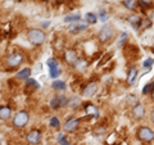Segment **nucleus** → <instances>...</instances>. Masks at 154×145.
Listing matches in <instances>:
<instances>
[{
    "mask_svg": "<svg viewBox=\"0 0 154 145\" xmlns=\"http://www.w3.org/2000/svg\"><path fill=\"white\" fill-rule=\"evenodd\" d=\"M27 40L30 41L32 45L38 46L45 41V33L42 30H38V28H31V30L27 32Z\"/></svg>",
    "mask_w": 154,
    "mask_h": 145,
    "instance_id": "obj_1",
    "label": "nucleus"
},
{
    "mask_svg": "<svg viewBox=\"0 0 154 145\" xmlns=\"http://www.w3.org/2000/svg\"><path fill=\"white\" fill-rule=\"evenodd\" d=\"M28 113L25 112V110H21V112H18L16 116L13 117V126L14 127H18V128H21V127H25L27 122H28Z\"/></svg>",
    "mask_w": 154,
    "mask_h": 145,
    "instance_id": "obj_2",
    "label": "nucleus"
},
{
    "mask_svg": "<svg viewBox=\"0 0 154 145\" xmlns=\"http://www.w3.org/2000/svg\"><path fill=\"white\" fill-rule=\"evenodd\" d=\"M137 137L141 140V141H145V143H150L154 140V132L152 128L143 126L137 130Z\"/></svg>",
    "mask_w": 154,
    "mask_h": 145,
    "instance_id": "obj_3",
    "label": "nucleus"
},
{
    "mask_svg": "<svg viewBox=\"0 0 154 145\" xmlns=\"http://www.w3.org/2000/svg\"><path fill=\"white\" fill-rule=\"evenodd\" d=\"M98 37H99V40L102 41V42L109 41L110 39L113 37V27L110 26V25H105V26L102 28V30L99 31Z\"/></svg>",
    "mask_w": 154,
    "mask_h": 145,
    "instance_id": "obj_4",
    "label": "nucleus"
},
{
    "mask_svg": "<svg viewBox=\"0 0 154 145\" xmlns=\"http://www.w3.org/2000/svg\"><path fill=\"white\" fill-rule=\"evenodd\" d=\"M23 62V55L21 53H12L7 57V64L9 67H18Z\"/></svg>",
    "mask_w": 154,
    "mask_h": 145,
    "instance_id": "obj_5",
    "label": "nucleus"
},
{
    "mask_svg": "<svg viewBox=\"0 0 154 145\" xmlns=\"http://www.w3.org/2000/svg\"><path fill=\"white\" fill-rule=\"evenodd\" d=\"M48 67H49V71H50V77L51 79H57L58 76L60 75V68H59V63L53 59V58H50V59H48L46 62Z\"/></svg>",
    "mask_w": 154,
    "mask_h": 145,
    "instance_id": "obj_6",
    "label": "nucleus"
},
{
    "mask_svg": "<svg viewBox=\"0 0 154 145\" xmlns=\"http://www.w3.org/2000/svg\"><path fill=\"white\" fill-rule=\"evenodd\" d=\"M64 60L71 66H75L76 62L79 60V55H77V51L75 49H67L64 51Z\"/></svg>",
    "mask_w": 154,
    "mask_h": 145,
    "instance_id": "obj_7",
    "label": "nucleus"
},
{
    "mask_svg": "<svg viewBox=\"0 0 154 145\" xmlns=\"http://www.w3.org/2000/svg\"><path fill=\"white\" fill-rule=\"evenodd\" d=\"M68 104V100H67V98H64V96H55V98H53L50 100V105L53 109H59L62 107H66V105Z\"/></svg>",
    "mask_w": 154,
    "mask_h": 145,
    "instance_id": "obj_8",
    "label": "nucleus"
},
{
    "mask_svg": "<svg viewBox=\"0 0 154 145\" xmlns=\"http://www.w3.org/2000/svg\"><path fill=\"white\" fill-rule=\"evenodd\" d=\"M85 30H88V23H84V22H75V23H71L69 27H68V31L71 33H80Z\"/></svg>",
    "mask_w": 154,
    "mask_h": 145,
    "instance_id": "obj_9",
    "label": "nucleus"
},
{
    "mask_svg": "<svg viewBox=\"0 0 154 145\" xmlns=\"http://www.w3.org/2000/svg\"><path fill=\"white\" fill-rule=\"evenodd\" d=\"M27 141L32 144V145H36L41 141V132L38 130H32V131L27 135Z\"/></svg>",
    "mask_w": 154,
    "mask_h": 145,
    "instance_id": "obj_10",
    "label": "nucleus"
},
{
    "mask_svg": "<svg viewBox=\"0 0 154 145\" xmlns=\"http://www.w3.org/2000/svg\"><path fill=\"white\" fill-rule=\"evenodd\" d=\"M79 125H80V119L79 118H71L64 123L63 128H64L66 132H72V131H75V130L79 127Z\"/></svg>",
    "mask_w": 154,
    "mask_h": 145,
    "instance_id": "obj_11",
    "label": "nucleus"
},
{
    "mask_svg": "<svg viewBox=\"0 0 154 145\" xmlns=\"http://www.w3.org/2000/svg\"><path fill=\"white\" fill-rule=\"evenodd\" d=\"M96 90H98V84H96V82H90V84H88L84 88L82 95H85V96H93L96 93Z\"/></svg>",
    "mask_w": 154,
    "mask_h": 145,
    "instance_id": "obj_12",
    "label": "nucleus"
},
{
    "mask_svg": "<svg viewBox=\"0 0 154 145\" xmlns=\"http://www.w3.org/2000/svg\"><path fill=\"white\" fill-rule=\"evenodd\" d=\"M144 114H145V108H144V105L137 103L135 104V107L132 108V116L136 119H141L144 117Z\"/></svg>",
    "mask_w": 154,
    "mask_h": 145,
    "instance_id": "obj_13",
    "label": "nucleus"
},
{
    "mask_svg": "<svg viewBox=\"0 0 154 145\" xmlns=\"http://www.w3.org/2000/svg\"><path fill=\"white\" fill-rule=\"evenodd\" d=\"M85 112H86V114H88V116H91V117H94V118H98L99 117V110H98V108H96L94 104H91V103L85 104Z\"/></svg>",
    "mask_w": 154,
    "mask_h": 145,
    "instance_id": "obj_14",
    "label": "nucleus"
},
{
    "mask_svg": "<svg viewBox=\"0 0 154 145\" xmlns=\"http://www.w3.org/2000/svg\"><path fill=\"white\" fill-rule=\"evenodd\" d=\"M128 22L131 23V26L134 28H139L141 26V17L139 16V14H131V16L128 17Z\"/></svg>",
    "mask_w": 154,
    "mask_h": 145,
    "instance_id": "obj_15",
    "label": "nucleus"
},
{
    "mask_svg": "<svg viewBox=\"0 0 154 145\" xmlns=\"http://www.w3.org/2000/svg\"><path fill=\"white\" fill-rule=\"evenodd\" d=\"M11 116H12L11 108L7 107V105L0 107V119H2V121H8L9 118H11Z\"/></svg>",
    "mask_w": 154,
    "mask_h": 145,
    "instance_id": "obj_16",
    "label": "nucleus"
},
{
    "mask_svg": "<svg viewBox=\"0 0 154 145\" xmlns=\"http://www.w3.org/2000/svg\"><path fill=\"white\" fill-rule=\"evenodd\" d=\"M31 75V69L30 68H23L22 71H19L17 73V79L18 80H28Z\"/></svg>",
    "mask_w": 154,
    "mask_h": 145,
    "instance_id": "obj_17",
    "label": "nucleus"
},
{
    "mask_svg": "<svg viewBox=\"0 0 154 145\" xmlns=\"http://www.w3.org/2000/svg\"><path fill=\"white\" fill-rule=\"evenodd\" d=\"M80 19H81V14L75 13V14H71V16H67L64 18V22L66 23H75V22H79Z\"/></svg>",
    "mask_w": 154,
    "mask_h": 145,
    "instance_id": "obj_18",
    "label": "nucleus"
},
{
    "mask_svg": "<svg viewBox=\"0 0 154 145\" xmlns=\"http://www.w3.org/2000/svg\"><path fill=\"white\" fill-rule=\"evenodd\" d=\"M137 76V69L135 68V67H131L128 71V76H127V82L128 84H132V82L135 81V79H136Z\"/></svg>",
    "mask_w": 154,
    "mask_h": 145,
    "instance_id": "obj_19",
    "label": "nucleus"
},
{
    "mask_svg": "<svg viewBox=\"0 0 154 145\" xmlns=\"http://www.w3.org/2000/svg\"><path fill=\"white\" fill-rule=\"evenodd\" d=\"M53 89L54 90H64L66 89V82L64 81H60V80H57L53 82Z\"/></svg>",
    "mask_w": 154,
    "mask_h": 145,
    "instance_id": "obj_20",
    "label": "nucleus"
},
{
    "mask_svg": "<svg viewBox=\"0 0 154 145\" xmlns=\"http://www.w3.org/2000/svg\"><path fill=\"white\" fill-rule=\"evenodd\" d=\"M85 18H86V22L91 23V25H94V23H96V21H98V17H96L94 13H86Z\"/></svg>",
    "mask_w": 154,
    "mask_h": 145,
    "instance_id": "obj_21",
    "label": "nucleus"
},
{
    "mask_svg": "<svg viewBox=\"0 0 154 145\" xmlns=\"http://www.w3.org/2000/svg\"><path fill=\"white\" fill-rule=\"evenodd\" d=\"M75 67L77 69H80V71H84L86 67H88V62L86 60H84V59H79L76 62V64H75Z\"/></svg>",
    "mask_w": 154,
    "mask_h": 145,
    "instance_id": "obj_22",
    "label": "nucleus"
},
{
    "mask_svg": "<svg viewBox=\"0 0 154 145\" xmlns=\"http://www.w3.org/2000/svg\"><path fill=\"white\" fill-rule=\"evenodd\" d=\"M153 90H154V82H150V84H146L145 88L143 89V94H144V95H148L149 93L152 94Z\"/></svg>",
    "mask_w": 154,
    "mask_h": 145,
    "instance_id": "obj_23",
    "label": "nucleus"
},
{
    "mask_svg": "<svg viewBox=\"0 0 154 145\" xmlns=\"http://www.w3.org/2000/svg\"><path fill=\"white\" fill-rule=\"evenodd\" d=\"M136 3L137 2H132V0H125V2H122V4L125 7H126L127 9H130V11H134V8H135V5H136Z\"/></svg>",
    "mask_w": 154,
    "mask_h": 145,
    "instance_id": "obj_24",
    "label": "nucleus"
},
{
    "mask_svg": "<svg viewBox=\"0 0 154 145\" xmlns=\"http://www.w3.org/2000/svg\"><path fill=\"white\" fill-rule=\"evenodd\" d=\"M57 140H58V143H59L60 145H69V141L66 139V136H64L63 134H59V135H58Z\"/></svg>",
    "mask_w": 154,
    "mask_h": 145,
    "instance_id": "obj_25",
    "label": "nucleus"
},
{
    "mask_svg": "<svg viewBox=\"0 0 154 145\" xmlns=\"http://www.w3.org/2000/svg\"><path fill=\"white\" fill-rule=\"evenodd\" d=\"M26 85H27V86H31V88H33V89H38V88H40L38 82H37L36 80H32V79H28V80L26 81Z\"/></svg>",
    "mask_w": 154,
    "mask_h": 145,
    "instance_id": "obj_26",
    "label": "nucleus"
},
{
    "mask_svg": "<svg viewBox=\"0 0 154 145\" xmlns=\"http://www.w3.org/2000/svg\"><path fill=\"white\" fill-rule=\"evenodd\" d=\"M50 126L53 128H58L60 126V122H59V119H58L57 117H51L50 118Z\"/></svg>",
    "mask_w": 154,
    "mask_h": 145,
    "instance_id": "obj_27",
    "label": "nucleus"
},
{
    "mask_svg": "<svg viewBox=\"0 0 154 145\" xmlns=\"http://www.w3.org/2000/svg\"><path fill=\"white\" fill-rule=\"evenodd\" d=\"M139 3V5H140L141 8H144V9H148V8H150L153 4H152V2H144V0H141V2H137Z\"/></svg>",
    "mask_w": 154,
    "mask_h": 145,
    "instance_id": "obj_28",
    "label": "nucleus"
},
{
    "mask_svg": "<svg viewBox=\"0 0 154 145\" xmlns=\"http://www.w3.org/2000/svg\"><path fill=\"white\" fill-rule=\"evenodd\" d=\"M153 63H154V59L153 58H148V59H145V62H144V68H150V67L153 66Z\"/></svg>",
    "mask_w": 154,
    "mask_h": 145,
    "instance_id": "obj_29",
    "label": "nucleus"
},
{
    "mask_svg": "<svg viewBox=\"0 0 154 145\" xmlns=\"http://www.w3.org/2000/svg\"><path fill=\"white\" fill-rule=\"evenodd\" d=\"M99 18H100V21H102V22H107V19H108V13L105 12V11H100Z\"/></svg>",
    "mask_w": 154,
    "mask_h": 145,
    "instance_id": "obj_30",
    "label": "nucleus"
},
{
    "mask_svg": "<svg viewBox=\"0 0 154 145\" xmlns=\"http://www.w3.org/2000/svg\"><path fill=\"white\" fill-rule=\"evenodd\" d=\"M128 39V33H126V32H123L122 35H121V37H119V45H122L125 41H126Z\"/></svg>",
    "mask_w": 154,
    "mask_h": 145,
    "instance_id": "obj_31",
    "label": "nucleus"
},
{
    "mask_svg": "<svg viewBox=\"0 0 154 145\" xmlns=\"http://www.w3.org/2000/svg\"><path fill=\"white\" fill-rule=\"evenodd\" d=\"M50 26V22L48 21V22H42V27H49Z\"/></svg>",
    "mask_w": 154,
    "mask_h": 145,
    "instance_id": "obj_32",
    "label": "nucleus"
},
{
    "mask_svg": "<svg viewBox=\"0 0 154 145\" xmlns=\"http://www.w3.org/2000/svg\"><path fill=\"white\" fill-rule=\"evenodd\" d=\"M152 121H153V122H154V110H153V112H152Z\"/></svg>",
    "mask_w": 154,
    "mask_h": 145,
    "instance_id": "obj_33",
    "label": "nucleus"
},
{
    "mask_svg": "<svg viewBox=\"0 0 154 145\" xmlns=\"http://www.w3.org/2000/svg\"><path fill=\"white\" fill-rule=\"evenodd\" d=\"M152 99L154 100V90H153V93H152Z\"/></svg>",
    "mask_w": 154,
    "mask_h": 145,
    "instance_id": "obj_34",
    "label": "nucleus"
},
{
    "mask_svg": "<svg viewBox=\"0 0 154 145\" xmlns=\"http://www.w3.org/2000/svg\"><path fill=\"white\" fill-rule=\"evenodd\" d=\"M153 50H154V48H153Z\"/></svg>",
    "mask_w": 154,
    "mask_h": 145,
    "instance_id": "obj_35",
    "label": "nucleus"
}]
</instances>
